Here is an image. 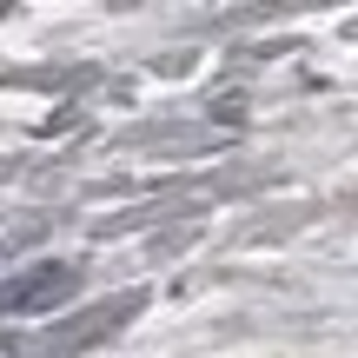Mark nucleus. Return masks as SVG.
I'll return each mask as SVG.
<instances>
[{
	"label": "nucleus",
	"instance_id": "f257e3e1",
	"mask_svg": "<svg viewBox=\"0 0 358 358\" xmlns=\"http://www.w3.org/2000/svg\"><path fill=\"white\" fill-rule=\"evenodd\" d=\"M66 292H73V266H34V272L0 285V312H47Z\"/></svg>",
	"mask_w": 358,
	"mask_h": 358
}]
</instances>
